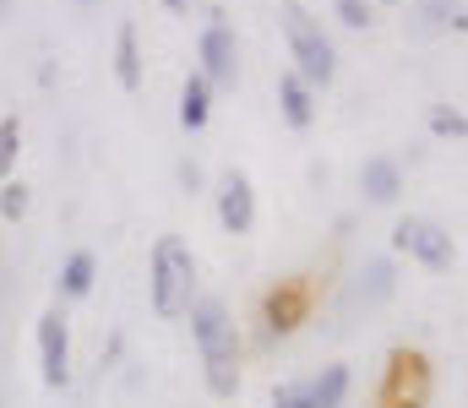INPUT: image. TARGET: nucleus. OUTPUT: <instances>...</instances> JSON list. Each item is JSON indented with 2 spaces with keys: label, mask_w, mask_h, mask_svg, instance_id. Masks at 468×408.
<instances>
[{
  "label": "nucleus",
  "mask_w": 468,
  "mask_h": 408,
  "mask_svg": "<svg viewBox=\"0 0 468 408\" xmlns=\"http://www.w3.org/2000/svg\"><path fill=\"white\" fill-rule=\"evenodd\" d=\"M186 321H191V343H197V354H202V382H207V392L229 403L234 392H239V360H245V338H239L234 310L218 294H197V305H191Z\"/></svg>",
  "instance_id": "f257e3e1"
},
{
  "label": "nucleus",
  "mask_w": 468,
  "mask_h": 408,
  "mask_svg": "<svg viewBox=\"0 0 468 408\" xmlns=\"http://www.w3.org/2000/svg\"><path fill=\"white\" fill-rule=\"evenodd\" d=\"M197 283H202V272H197L191 240H186V235H158L153 251H147V305H153V316H158V321L191 316V305H197V294H202Z\"/></svg>",
  "instance_id": "f03ea898"
},
{
  "label": "nucleus",
  "mask_w": 468,
  "mask_h": 408,
  "mask_svg": "<svg viewBox=\"0 0 468 408\" xmlns=\"http://www.w3.org/2000/svg\"><path fill=\"white\" fill-rule=\"evenodd\" d=\"M278 27H283V44H289V66L322 93V88H333V77H338V44H333V33L322 27V16H311L300 0H278Z\"/></svg>",
  "instance_id": "7ed1b4c3"
},
{
  "label": "nucleus",
  "mask_w": 468,
  "mask_h": 408,
  "mask_svg": "<svg viewBox=\"0 0 468 408\" xmlns=\"http://www.w3.org/2000/svg\"><path fill=\"white\" fill-rule=\"evenodd\" d=\"M311 316H316V277H311V272L278 277V283H267L261 299H256V343H261V349H267V343H283V338H294Z\"/></svg>",
  "instance_id": "20e7f679"
},
{
  "label": "nucleus",
  "mask_w": 468,
  "mask_h": 408,
  "mask_svg": "<svg viewBox=\"0 0 468 408\" xmlns=\"http://www.w3.org/2000/svg\"><path fill=\"white\" fill-rule=\"evenodd\" d=\"M436 398V371H431V354L425 349H409L398 343L381 365V382H376V408H431Z\"/></svg>",
  "instance_id": "39448f33"
},
{
  "label": "nucleus",
  "mask_w": 468,
  "mask_h": 408,
  "mask_svg": "<svg viewBox=\"0 0 468 408\" xmlns=\"http://www.w3.org/2000/svg\"><path fill=\"white\" fill-rule=\"evenodd\" d=\"M392 251L409 256L414 267H425V272H452L458 267V240H452V229H441L436 218H420V213H409V218L392 224Z\"/></svg>",
  "instance_id": "423d86ee"
},
{
  "label": "nucleus",
  "mask_w": 468,
  "mask_h": 408,
  "mask_svg": "<svg viewBox=\"0 0 468 408\" xmlns=\"http://www.w3.org/2000/svg\"><path fill=\"white\" fill-rule=\"evenodd\" d=\"M197 71H202L213 88H234V82H239V38H234L224 5H207V22H202V33H197Z\"/></svg>",
  "instance_id": "0eeeda50"
},
{
  "label": "nucleus",
  "mask_w": 468,
  "mask_h": 408,
  "mask_svg": "<svg viewBox=\"0 0 468 408\" xmlns=\"http://www.w3.org/2000/svg\"><path fill=\"white\" fill-rule=\"evenodd\" d=\"M33 343H38V376H44V387L66 392L71 387V321H66L60 299L33 321Z\"/></svg>",
  "instance_id": "6e6552de"
},
{
  "label": "nucleus",
  "mask_w": 468,
  "mask_h": 408,
  "mask_svg": "<svg viewBox=\"0 0 468 408\" xmlns=\"http://www.w3.org/2000/svg\"><path fill=\"white\" fill-rule=\"evenodd\" d=\"M213 213H218V229L224 235H250L256 229V185L245 169H224L218 185H213Z\"/></svg>",
  "instance_id": "1a4fd4ad"
},
{
  "label": "nucleus",
  "mask_w": 468,
  "mask_h": 408,
  "mask_svg": "<svg viewBox=\"0 0 468 408\" xmlns=\"http://www.w3.org/2000/svg\"><path fill=\"white\" fill-rule=\"evenodd\" d=\"M359 196H365L370 207H392V202L403 196V163H398L392 152H370V158L359 163Z\"/></svg>",
  "instance_id": "9d476101"
},
{
  "label": "nucleus",
  "mask_w": 468,
  "mask_h": 408,
  "mask_svg": "<svg viewBox=\"0 0 468 408\" xmlns=\"http://www.w3.org/2000/svg\"><path fill=\"white\" fill-rule=\"evenodd\" d=\"M278 115H283L289 131H311V126H316V88H311L294 66L278 71Z\"/></svg>",
  "instance_id": "9b49d317"
},
{
  "label": "nucleus",
  "mask_w": 468,
  "mask_h": 408,
  "mask_svg": "<svg viewBox=\"0 0 468 408\" xmlns=\"http://www.w3.org/2000/svg\"><path fill=\"white\" fill-rule=\"evenodd\" d=\"M93 283H99V256L93 251H71L60 262V277H55V299L60 305H77V299L93 294Z\"/></svg>",
  "instance_id": "f8f14e48"
},
{
  "label": "nucleus",
  "mask_w": 468,
  "mask_h": 408,
  "mask_svg": "<svg viewBox=\"0 0 468 408\" xmlns=\"http://www.w3.org/2000/svg\"><path fill=\"white\" fill-rule=\"evenodd\" d=\"M115 82L120 93H142V33H136V22L115 27Z\"/></svg>",
  "instance_id": "ddd939ff"
},
{
  "label": "nucleus",
  "mask_w": 468,
  "mask_h": 408,
  "mask_svg": "<svg viewBox=\"0 0 468 408\" xmlns=\"http://www.w3.org/2000/svg\"><path fill=\"white\" fill-rule=\"evenodd\" d=\"M213 82L202 77V71H191L186 82H180V126L186 131H207V120H213Z\"/></svg>",
  "instance_id": "4468645a"
},
{
  "label": "nucleus",
  "mask_w": 468,
  "mask_h": 408,
  "mask_svg": "<svg viewBox=\"0 0 468 408\" xmlns=\"http://www.w3.org/2000/svg\"><path fill=\"white\" fill-rule=\"evenodd\" d=\"M392 288H398V267L387 256H370L359 267V277H354V299L359 305H381V299H392Z\"/></svg>",
  "instance_id": "2eb2a0df"
},
{
  "label": "nucleus",
  "mask_w": 468,
  "mask_h": 408,
  "mask_svg": "<svg viewBox=\"0 0 468 408\" xmlns=\"http://www.w3.org/2000/svg\"><path fill=\"white\" fill-rule=\"evenodd\" d=\"M305 382H311V408H344L349 403V387H354L349 365H322V371L305 376Z\"/></svg>",
  "instance_id": "dca6fc26"
},
{
  "label": "nucleus",
  "mask_w": 468,
  "mask_h": 408,
  "mask_svg": "<svg viewBox=\"0 0 468 408\" xmlns=\"http://www.w3.org/2000/svg\"><path fill=\"white\" fill-rule=\"evenodd\" d=\"M425 131L436 141H468V110L458 104H431L425 110Z\"/></svg>",
  "instance_id": "f3484780"
},
{
  "label": "nucleus",
  "mask_w": 468,
  "mask_h": 408,
  "mask_svg": "<svg viewBox=\"0 0 468 408\" xmlns=\"http://www.w3.org/2000/svg\"><path fill=\"white\" fill-rule=\"evenodd\" d=\"M463 11L468 5H458V0H420V5H414V27H420V33H452Z\"/></svg>",
  "instance_id": "a211bd4d"
},
{
  "label": "nucleus",
  "mask_w": 468,
  "mask_h": 408,
  "mask_svg": "<svg viewBox=\"0 0 468 408\" xmlns=\"http://www.w3.org/2000/svg\"><path fill=\"white\" fill-rule=\"evenodd\" d=\"M16 158H22V115H0V185L16 180Z\"/></svg>",
  "instance_id": "6ab92c4d"
},
{
  "label": "nucleus",
  "mask_w": 468,
  "mask_h": 408,
  "mask_svg": "<svg viewBox=\"0 0 468 408\" xmlns=\"http://www.w3.org/2000/svg\"><path fill=\"white\" fill-rule=\"evenodd\" d=\"M27 207H33V185H27V180H5V185H0V218H5V224H22Z\"/></svg>",
  "instance_id": "aec40b11"
},
{
  "label": "nucleus",
  "mask_w": 468,
  "mask_h": 408,
  "mask_svg": "<svg viewBox=\"0 0 468 408\" xmlns=\"http://www.w3.org/2000/svg\"><path fill=\"white\" fill-rule=\"evenodd\" d=\"M333 16H338L349 33H370V27H376V5H365V0H333Z\"/></svg>",
  "instance_id": "412c9836"
},
{
  "label": "nucleus",
  "mask_w": 468,
  "mask_h": 408,
  "mask_svg": "<svg viewBox=\"0 0 468 408\" xmlns=\"http://www.w3.org/2000/svg\"><path fill=\"white\" fill-rule=\"evenodd\" d=\"M272 408H311V382L300 376V382H283V387H272Z\"/></svg>",
  "instance_id": "4be33fe9"
},
{
  "label": "nucleus",
  "mask_w": 468,
  "mask_h": 408,
  "mask_svg": "<svg viewBox=\"0 0 468 408\" xmlns=\"http://www.w3.org/2000/svg\"><path fill=\"white\" fill-rule=\"evenodd\" d=\"M175 180H180V191H186V196H197V191L207 185V174H202V163H197V158H180V163H175Z\"/></svg>",
  "instance_id": "5701e85b"
},
{
  "label": "nucleus",
  "mask_w": 468,
  "mask_h": 408,
  "mask_svg": "<svg viewBox=\"0 0 468 408\" xmlns=\"http://www.w3.org/2000/svg\"><path fill=\"white\" fill-rule=\"evenodd\" d=\"M158 5H164V11H169V16H191V11H197V5H202V0H158Z\"/></svg>",
  "instance_id": "b1692460"
},
{
  "label": "nucleus",
  "mask_w": 468,
  "mask_h": 408,
  "mask_svg": "<svg viewBox=\"0 0 468 408\" xmlns=\"http://www.w3.org/2000/svg\"><path fill=\"white\" fill-rule=\"evenodd\" d=\"M452 33H468V11H463V16H458V27H452Z\"/></svg>",
  "instance_id": "393cba45"
},
{
  "label": "nucleus",
  "mask_w": 468,
  "mask_h": 408,
  "mask_svg": "<svg viewBox=\"0 0 468 408\" xmlns=\"http://www.w3.org/2000/svg\"><path fill=\"white\" fill-rule=\"evenodd\" d=\"M5 16H11V0H0V22H5Z\"/></svg>",
  "instance_id": "a878e982"
},
{
  "label": "nucleus",
  "mask_w": 468,
  "mask_h": 408,
  "mask_svg": "<svg viewBox=\"0 0 468 408\" xmlns=\"http://www.w3.org/2000/svg\"><path fill=\"white\" fill-rule=\"evenodd\" d=\"M365 5H398V0H365Z\"/></svg>",
  "instance_id": "bb28decb"
},
{
  "label": "nucleus",
  "mask_w": 468,
  "mask_h": 408,
  "mask_svg": "<svg viewBox=\"0 0 468 408\" xmlns=\"http://www.w3.org/2000/svg\"><path fill=\"white\" fill-rule=\"evenodd\" d=\"M82 5H93V0H82Z\"/></svg>",
  "instance_id": "cd10ccee"
}]
</instances>
